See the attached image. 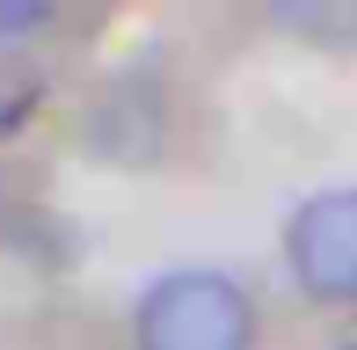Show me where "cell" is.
<instances>
[{
  "mask_svg": "<svg viewBox=\"0 0 357 350\" xmlns=\"http://www.w3.org/2000/svg\"><path fill=\"white\" fill-rule=\"evenodd\" d=\"M37 22H52L44 0H0V29H37Z\"/></svg>",
  "mask_w": 357,
  "mask_h": 350,
  "instance_id": "obj_3",
  "label": "cell"
},
{
  "mask_svg": "<svg viewBox=\"0 0 357 350\" xmlns=\"http://www.w3.org/2000/svg\"><path fill=\"white\" fill-rule=\"evenodd\" d=\"M284 263L306 299L321 307H357V190H321L291 212Z\"/></svg>",
  "mask_w": 357,
  "mask_h": 350,
  "instance_id": "obj_2",
  "label": "cell"
},
{
  "mask_svg": "<svg viewBox=\"0 0 357 350\" xmlns=\"http://www.w3.org/2000/svg\"><path fill=\"white\" fill-rule=\"evenodd\" d=\"M255 307L219 270H175L139 299V350H248Z\"/></svg>",
  "mask_w": 357,
  "mask_h": 350,
  "instance_id": "obj_1",
  "label": "cell"
}]
</instances>
